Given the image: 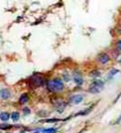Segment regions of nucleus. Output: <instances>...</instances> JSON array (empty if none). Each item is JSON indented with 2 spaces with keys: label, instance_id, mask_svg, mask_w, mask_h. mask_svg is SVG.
<instances>
[{
  "label": "nucleus",
  "instance_id": "f257e3e1",
  "mask_svg": "<svg viewBox=\"0 0 121 133\" xmlns=\"http://www.w3.org/2000/svg\"><path fill=\"white\" fill-rule=\"evenodd\" d=\"M47 89L51 92H54V94H58L63 91L64 89V83L63 81L60 78H54V79H51L47 83Z\"/></svg>",
  "mask_w": 121,
  "mask_h": 133
},
{
  "label": "nucleus",
  "instance_id": "f03ea898",
  "mask_svg": "<svg viewBox=\"0 0 121 133\" xmlns=\"http://www.w3.org/2000/svg\"><path fill=\"white\" fill-rule=\"evenodd\" d=\"M46 83L44 77H42L41 75H34L31 78H29V83L33 87V88H40V87H43Z\"/></svg>",
  "mask_w": 121,
  "mask_h": 133
},
{
  "label": "nucleus",
  "instance_id": "7ed1b4c3",
  "mask_svg": "<svg viewBox=\"0 0 121 133\" xmlns=\"http://www.w3.org/2000/svg\"><path fill=\"white\" fill-rule=\"evenodd\" d=\"M103 87H104V83L97 79V81H94L93 83H91V85H90L88 90L91 94H99L101 91V89H103Z\"/></svg>",
  "mask_w": 121,
  "mask_h": 133
},
{
  "label": "nucleus",
  "instance_id": "20e7f679",
  "mask_svg": "<svg viewBox=\"0 0 121 133\" xmlns=\"http://www.w3.org/2000/svg\"><path fill=\"white\" fill-rule=\"evenodd\" d=\"M97 61H98L101 65H105V64H107V63L110 61V57H109V55L106 54V53H101V54L97 57Z\"/></svg>",
  "mask_w": 121,
  "mask_h": 133
},
{
  "label": "nucleus",
  "instance_id": "39448f33",
  "mask_svg": "<svg viewBox=\"0 0 121 133\" xmlns=\"http://www.w3.org/2000/svg\"><path fill=\"white\" fill-rule=\"evenodd\" d=\"M83 100V96L80 94H75L70 98V102L72 104H79Z\"/></svg>",
  "mask_w": 121,
  "mask_h": 133
},
{
  "label": "nucleus",
  "instance_id": "423d86ee",
  "mask_svg": "<svg viewBox=\"0 0 121 133\" xmlns=\"http://www.w3.org/2000/svg\"><path fill=\"white\" fill-rule=\"evenodd\" d=\"M73 81H75L77 85H82L83 83V78L82 77V75L77 72L73 74Z\"/></svg>",
  "mask_w": 121,
  "mask_h": 133
},
{
  "label": "nucleus",
  "instance_id": "0eeeda50",
  "mask_svg": "<svg viewBox=\"0 0 121 133\" xmlns=\"http://www.w3.org/2000/svg\"><path fill=\"white\" fill-rule=\"evenodd\" d=\"M10 95H11V92H10L9 89H3L0 90V96H1V98H3V99H8V98L10 97Z\"/></svg>",
  "mask_w": 121,
  "mask_h": 133
},
{
  "label": "nucleus",
  "instance_id": "6e6552de",
  "mask_svg": "<svg viewBox=\"0 0 121 133\" xmlns=\"http://www.w3.org/2000/svg\"><path fill=\"white\" fill-rule=\"evenodd\" d=\"M28 101H29V95H28L27 94H21V96H20V98H19V102H20L21 104H25V103H27Z\"/></svg>",
  "mask_w": 121,
  "mask_h": 133
},
{
  "label": "nucleus",
  "instance_id": "1a4fd4ad",
  "mask_svg": "<svg viewBox=\"0 0 121 133\" xmlns=\"http://www.w3.org/2000/svg\"><path fill=\"white\" fill-rule=\"evenodd\" d=\"M9 118H10V114L8 112H1L0 113V119L2 121H7V120H9Z\"/></svg>",
  "mask_w": 121,
  "mask_h": 133
},
{
  "label": "nucleus",
  "instance_id": "9d476101",
  "mask_svg": "<svg viewBox=\"0 0 121 133\" xmlns=\"http://www.w3.org/2000/svg\"><path fill=\"white\" fill-rule=\"evenodd\" d=\"M10 118H12V120H13V121H18V120H19V118H20V113H19V112H17V111H14V112H12L11 113Z\"/></svg>",
  "mask_w": 121,
  "mask_h": 133
},
{
  "label": "nucleus",
  "instance_id": "9b49d317",
  "mask_svg": "<svg viewBox=\"0 0 121 133\" xmlns=\"http://www.w3.org/2000/svg\"><path fill=\"white\" fill-rule=\"evenodd\" d=\"M41 131L43 133H56L57 132V129L56 128H47V129H43Z\"/></svg>",
  "mask_w": 121,
  "mask_h": 133
},
{
  "label": "nucleus",
  "instance_id": "f8f14e48",
  "mask_svg": "<svg viewBox=\"0 0 121 133\" xmlns=\"http://www.w3.org/2000/svg\"><path fill=\"white\" fill-rule=\"evenodd\" d=\"M11 127H12L11 125H8V124H1V125H0V129H3V130L10 129Z\"/></svg>",
  "mask_w": 121,
  "mask_h": 133
},
{
  "label": "nucleus",
  "instance_id": "ddd939ff",
  "mask_svg": "<svg viewBox=\"0 0 121 133\" xmlns=\"http://www.w3.org/2000/svg\"><path fill=\"white\" fill-rule=\"evenodd\" d=\"M90 76H91L92 78H97V77L100 76V72H99L98 71H94V72H92L90 74Z\"/></svg>",
  "mask_w": 121,
  "mask_h": 133
},
{
  "label": "nucleus",
  "instance_id": "4468645a",
  "mask_svg": "<svg viewBox=\"0 0 121 133\" xmlns=\"http://www.w3.org/2000/svg\"><path fill=\"white\" fill-rule=\"evenodd\" d=\"M63 77H64V79H65L66 82H69V81L71 79V77H70V75L68 76V74H64V75H63Z\"/></svg>",
  "mask_w": 121,
  "mask_h": 133
},
{
  "label": "nucleus",
  "instance_id": "2eb2a0df",
  "mask_svg": "<svg viewBox=\"0 0 121 133\" xmlns=\"http://www.w3.org/2000/svg\"><path fill=\"white\" fill-rule=\"evenodd\" d=\"M119 72V71H118V70H115V69H114V70H112V71H111V72H110V77H113V76H114V75H115V74H117V72Z\"/></svg>",
  "mask_w": 121,
  "mask_h": 133
},
{
  "label": "nucleus",
  "instance_id": "dca6fc26",
  "mask_svg": "<svg viewBox=\"0 0 121 133\" xmlns=\"http://www.w3.org/2000/svg\"><path fill=\"white\" fill-rule=\"evenodd\" d=\"M23 112H24V115H27V114L30 113V109H29L28 107H25V108L23 109Z\"/></svg>",
  "mask_w": 121,
  "mask_h": 133
},
{
  "label": "nucleus",
  "instance_id": "f3484780",
  "mask_svg": "<svg viewBox=\"0 0 121 133\" xmlns=\"http://www.w3.org/2000/svg\"><path fill=\"white\" fill-rule=\"evenodd\" d=\"M116 46H117V49L121 51V41H118L117 44H116Z\"/></svg>",
  "mask_w": 121,
  "mask_h": 133
},
{
  "label": "nucleus",
  "instance_id": "a211bd4d",
  "mask_svg": "<svg viewBox=\"0 0 121 133\" xmlns=\"http://www.w3.org/2000/svg\"><path fill=\"white\" fill-rule=\"evenodd\" d=\"M47 122H56L58 121V119H49V120H46Z\"/></svg>",
  "mask_w": 121,
  "mask_h": 133
}]
</instances>
